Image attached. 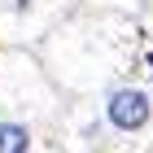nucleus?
I'll use <instances>...</instances> for the list:
<instances>
[{
  "mask_svg": "<svg viewBox=\"0 0 153 153\" xmlns=\"http://www.w3.org/2000/svg\"><path fill=\"white\" fill-rule=\"evenodd\" d=\"M153 123V96L144 92L140 83H114L101 96V109L83 131H74L70 140H88L96 144V136H118V140H136L144 136Z\"/></svg>",
  "mask_w": 153,
  "mask_h": 153,
  "instance_id": "nucleus-1",
  "label": "nucleus"
},
{
  "mask_svg": "<svg viewBox=\"0 0 153 153\" xmlns=\"http://www.w3.org/2000/svg\"><path fill=\"white\" fill-rule=\"evenodd\" d=\"M66 0H0V22H9L13 31H31V26L48 22Z\"/></svg>",
  "mask_w": 153,
  "mask_h": 153,
  "instance_id": "nucleus-2",
  "label": "nucleus"
},
{
  "mask_svg": "<svg viewBox=\"0 0 153 153\" xmlns=\"http://www.w3.org/2000/svg\"><path fill=\"white\" fill-rule=\"evenodd\" d=\"M0 153H53V149H44V140L35 136V127L0 114Z\"/></svg>",
  "mask_w": 153,
  "mask_h": 153,
  "instance_id": "nucleus-3",
  "label": "nucleus"
}]
</instances>
